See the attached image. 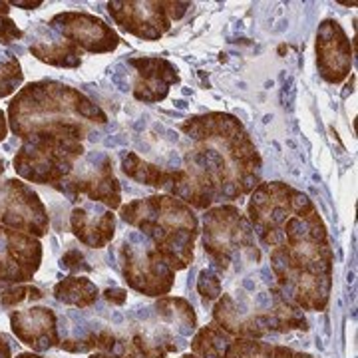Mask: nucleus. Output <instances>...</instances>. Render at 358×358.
<instances>
[{"mask_svg":"<svg viewBox=\"0 0 358 358\" xmlns=\"http://www.w3.org/2000/svg\"><path fill=\"white\" fill-rule=\"evenodd\" d=\"M8 6H10V2H0V14H4V16H6L8 10H10Z\"/></svg>","mask_w":358,"mask_h":358,"instance_id":"35","label":"nucleus"},{"mask_svg":"<svg viewBox=\"0 0 358 358\" xmlns=\"http://www.w3.org/2000/svg\"><path fill=\"white\" fill-rule=\"evenodd\" d=\"M42 261V245L36 237L0 225V285L30 281Z\"/></svg>","mask_w":358,"mask_h":358,"instance_id":"13","label":"nucleus"},{"mask_svg":"<svg viewBox=\"0 0 358 358\" xmlns=\"http://www.w3.org/2000/svg\"><path fill=\"white\" fill-rule=\"evenodd\" d=\"M187 345L176 336L171 329L164 327H138L128 334H117L112 355L117 358H166L169 352H179Z\"/></svg>","mask_w":358,"mask_h":358,"instance_id":"16","label":"nucleus"},{"mask_svg":"<svg viewBox=\"0 0 358 358\" xmlns=\"http://www.w3.org/2000/svg\"><path fill=\"white\" fill-rule=\"evenodd\" d=\"M8 122L14 136L20 140L40 131H66L82 141L92 129L103 126L108 115L82 92L42 80L28 84L16 94L8 106Z\"/></svg>","mask_w":358,"mask_h":358,"instance_id":"2","label":"nucleus"},{"mask_svg":"<svg viewBox=\"0 0 358 358\" xmlns=\"http://www.w3.org/2000/svg\"><path fill=\"white\" fill-rule=\"evenodd\" d=\"M70 201L88 197L92 203H102L108 209L122 207V187L114 176L112 157L102 152H90L80 157L72 173L54 185Z\"/></svg>","mask_w":358,"mask_h":358,"instance_id":"10","label":"nucleus"},{"mask_svg":"<svg viewBox=\"0 0 358 358\" xmlns=\"http://www.w3.org/2000/svg\"><path fill=\"white\" fill-rule=\"evenodd\" d=\"M247 219L268 251L329 241L327 225L307 193L282 181L259 183L249 193Z\"/></svg>","mask_w":358,"mask_h":358,"instance_id":"3","label":"nucleus"},{"mask_svg":"<svg viewBox=\"0 0 358 358\" xmlns=\"http://www.w3.org/2000/svg\"><path fill=\"white\" fill-rule=\"evenodd\" d=\"M50 26L68 42L90 54H108L120 46V36L102 18L88 13H60L50 20Z\"/></svg>","mask_w":358,"mask_h":358,"instance_id":"14","label":"nucleus"},{"mask_svg":"<svg viewBox=\"0 0 358 358\" xmlns=\"http://www.w3.org/2000/svg\"><path fill=\"white\" fill-rule=\"evenodd\" d=\"M13 333L34 350H48L52 346L60 343L58 334V322L56 315L50 308H24V310H14L10 315Z\"/></svg>","mask_w":358,"mask_h":358,"instance_id":"18","label":"nucleus"},{"mask_svg":"<svg viewBox=\"0 0 358 358\" xmlns=\"http://www.w3.org/2000/svg\"><path fill=\"white\" fill-rule=\"evenodd\" d=\"M10 6H24V8H38V6H42V2H20V0L16 2V0H14V2H10Z\"/></svg>","mask_w":358,"mask_h":358,"instance_id":"34","label":"nucleus"},{"mask_svg":"<svg viewBox=\"0 0 358 358\" xmlns=\"http://www.w3.org/2000/svg\"><path fill=\"white\" fill-rule=\"evenodd\" d=\"M54 296L66 305L86 308L98 301L100 289L86 277H66L64 281L54 287Z\"/></svg>","mask_w":358,"mask_h":358,"instance_id":"23","label":"nucleus"},{"mask_svg":"<svg viewBox=\"0 0 358 358\" xmlns=\"http://www.w3.org/2000/svg\"><path fill=\"white\" fill-rule=\"evenodd\" d=\"M189 148L183 164L211 185L217 201H237L261 183L263 159L243 124L229 114L192 115L181 124Z\"/></svg>","mask_w":358,"mask_h":358,"instance_id":"1","label":"nucleus"},{"mask_svg":"<svg viewBox=\"0 0 358 358\" xmlns=\"http://www.w3.org/2000/svg\"><path fill=\"white\" fill-rule=\"evenodd\" d=\"M197 291L203 299V305H211L213 301H217L221 296V279L213 268H205L199 273V281H197Z\"/></svg>","mask_w":358,"mask_h":358,"instance_id":"26","label":"nucleus"},{"mask_svg":"<svg viewBox=\"0 0 358 358\" xmlns=\"http://www.w3.org/2000/svg\"><path fill=\"white\" fill-rule=\"evenodd\" d=\"M275 345L259 338H235L225 358H273Z\"/></svg>","mask_w":358,"mask_h":358,"instance_id":"24","label":"nucleus"},{"mask_svg":"<svg viewBox=\"0 0 358 358\" xmlns=\"http://www.w3.org/2000/svg\"><path fill=\"white\" fill-rule=\"evenodd\" d=\"M30 54L38 58L40 62L58 68H76L82 64V50L76 44L62 36H54L50 30H42L34 38L30 44Z\"/></svg>","mask_w":358,"mask_h":358,"instance_id":"20","label":"nucleus"},{"mask_svg":"<svg viewBox=\"0 0 358 358\" xmlns=\"http://www.w3.org/2000/svg\"><path fill=\"white\" fill-rule=\"evenodd\" d=\"M22 84V70L18 60L4 58L0 62V98H6Z\"/></svg>","mask_w":358,"mask_h":358,"instance_id":"25","label":"nucleus"},{"mask_svg":"<svg viewBox=\"0 0 358 358\" xmlns=\"http://www.w3.org/2000/svg\"><path fill=\"white\" fill-rule=\"evenodd\" d=\"M179 358H197L195 355H183V357H179Z\"/></svg>","mask_w":358,"mask_h":358,"instance_id":"39","label":"nucleus"},{"mask_svg":"<svg viewBox=\"0 0 358 358\" xmlns=\"http://www.w3.org/2000/svg\"><path fill=\"white\" fill-rule=\"evenodd\" d=\"M0 225L38 239L48 233L50 221L38 193L30 185L20 179H4L0 181Z\"/></svg>","mask_w":358,"mask_h":358,"instance_id":"12","label":"nucleus"},{"mask_svg":"<svg viewBox=\"0 0 358 358\" xmlns=\"http://www.w3.org/2000/svg\"><path fill=\"white\" fill-rule=\"evenodd\" d=\"M62 267L68 268V271H90L84 255H82L80 251H76V249L68 251V253L62 257Z\"/></svg>","mask_w":358,"mask_h":358,"instance_id":"29","label":"nucleus"},{"mask_svg":"<svg viewBox=\"0 0 358 358\" xmlns=\"http://www.w3.org/2000/svg\"><path fill=\"white\" fill-rule=\"evenodd\" d=\"M16 358H42L38 355H32V352H24V355H18Z\"/></svg>","mask_w":358,"mask_h":358,"instance_id":"37","label":"nucleus"},{"mask_svg":"<svg viewBox=\"0 0 358 358\" xmlns=\"http://www.w3.org/2000/svg\"><path fill=\"white\" fill-rule=\"evenodd\" d=\"M6 131H8V126H6V117H4V112L0 110V141L6 138Z\"/></svg>","mask_w":358,"mask_h":358,"instance_id":"33","label":"nucleus"},{"mask_svg":"<svg viewBox=\"0 0 358 358\" xmlns=\"http://www.w3.org/2000/svg\"><path fill=\"white\" fill-rule=\"evenodd\" d=\"M235 336L225 333L215 322L195 331L192 338V355L197 358H225Z\"/></svg>","mask_w":358,"mask_h":358,"instance_id":"22","label":"nucleus"},{"mask_svg":"<svg viewBox=\"0 0 358 358\" xmlns=\"http://www.w3.org/2000/svg\"><path fill=\"white\" fill-rule=\"evenodd\" d=\"M213 322L235 338H263L273 333L307 329L303 310L289 305L277 287L271 294H221L213 307Z\"/></svg>","mask_w":358,"mask_h":358,"instance_id":"6","label":"nucleus"},{"mask_svg":"<svg viewBox=\"0 0 358 358\" xmlns=\"http://www.w3.org/2000/svg\"><path fill=\"white\" fill-rule=\"evenodd\" d=\"M317 68L324 82L341 84L352 70V44L336 20H322L317 30Z\"/></svg>","mask_w":358,"mask_h":358,"instance_id":"15","label":"nucleus"},{"mask_svg":"<svg viewBox=\"0 0 358 358\" xmlns=\"http://www.w3.org/2000/svg\"><path fill=\"white\" fill-rule=\"evenodd\" d=\"M42 299V291L36 287H13V289H6L0 293V301L6 305V307H14V305H20L24 301H38Z\"/></svg>","mask_w":358,"mask_h":358,"instance_id":"27","label":"nucleus"},{"mask_svg":"<svg viewBox=\"0 0 358 358\" xmlns=\"http://www.w3.org/2000/svg\"><path fill=\"white\" fill-rule=\"evenodd\" d=\"M86 154L84 143L66 131H40L22 140L14 157V169L32 183L56 185L72 173Z\"/></svg>","mask_w":358,"mask_h":358,"instance_id":"8","label":"nucleus"},{"mask_svg":"<svg viewBox=\"0 0 358 358\" xmlns=\"http://www.w3.org/2000/svg\"><path fill=\"white\" fill-rule=\"evenodd\" d=\"M134 68V98L143 103H157L166 100L169 88L179 84L178 68L164 58H129Z\"/></svg>","mask_w":358,"mask_h":358,"instance_id":"17","label":"nucleus"},{"mask_svg":"<svg viewBox=\"0 0 358 358\" xmlns=\"http://www.w3.org/2000/svg\"><path fill=\"white\" fill-rule=\"evenodd\" d=\"M120 217L140 231L176 273L192 265L199 219L187 203L159 193L122 205Z\"/></svg>","mask_w":358,"mask_h":358,"instance_id":"4","label":"nucleus"},{"mask_svg":"<svg viewBox=\"0 0 358 358\" xmlns=\"http://www.w3.org/2000/svg\"><path fill=\"white\" fill-rule=\"evenodd\" d=\"M4 166H6V164H4V159H0V173L4 171Z\"/></svg>","mask_w":358,"mask_h":358,"instance_id":"38","label":"nucleus"},{"mask_svg":"<svg viewBox=\"0 0 358 358\" xmlns=\"http://www.w3.org/2000/svg\"><path fill=\"white\" fill-rule=\"evenodd\" d=\"M273 358H315L307 355V352H299V350H293V348H287V346L275 345L273 348Z\"/></svg>","mask_w":358,"mask_h":358,"instance_id":"31","label":"nucleus"},{"mask_svg":"<svg viewBox=\"0 0 358 358\" xmlns=\"http://www.w3.org/2000/svg\"><path fill=\"white\" fill-rule=\"evenodd\" d=\"M157 317L166 322L167 329H171L179 336H192L197 331V315L193 310L192 303L181 296H162L155 303Z\"/></svg>","mask_w":358,"mask_h":358,"instance_id":"21","label":"nucleus"},{"mask_svg":"<svg viewBox=\"0 0 358 358\" xmlns=\"http://www.w3.org/2000/svg\"><path fill=\"white\" fill-rule=\"evenodd\" d=\"M192 8L189 2H108V13L124 32L140 40H159Z\"/></svg>","mask_w":358,"mask_h":358,"instance_id":"11","label":"nucleus"},{"mask_svg":"<svg viewBox=\"0 0 358 358\" xmlns=\"http://www.w3.org/2000/svg\"><path fill=\"white\" fill-rule=\"evenodd\" d=\"M103 299H106L108 303H112V305L122 307V305L128 301V291H124V289H106V291H103Z\"/></svg>","mask_w":358,"mask_h":358,"instance_id":"30","label":"nucleus"},{"mask_svg":"<svg viewBox=\"0 0 358 358\" xmlns=\"http://www.w3.org/2000/svg\"><path fill=\"white\" fill-rule=\"evenodd\" d=\"M10 357H13L10 345H8V341L4 338V334H0V358H10Z\"/></svg>","mask_w":358,"mask_h":358,"instance_id":"32","label":"nucleus"},{"mask_svg":"<svg viewBox=\"0 0 358 358\" xmlns=\"http://www.w3.org/2000/svg\"><path fill=\"white\" fill-rule=\"evenodd\" d=\"M22 38V30L8 16L0 14V44H10L14 40Z\"/></svg>","mask_w":358,"mask_h":358,"instance_id":"28","label":"nucleus"},{"mask_svg":"<svg viewBox=\"0 0 358 358\" xmlns=\"http://www.w3.org/2000/svg\"><path fill=\"white\" fill-rule=\"evenodd\" d=\"M90 358H117L114 355H108V352H94Z\"/></svg>","mask_w":358,"mask_h":358,"instance_id":"36","label":"nucleus"},{"mask_svg":"<svg viewBox=\"0 0 358 358\" xmlns=\"http://www.w3.org/2000/svg\"><path fill=\"white\" fill-rule=\"evenodd\" d=\"M275 287L299 310H324L333 291L334 251L331 241H317L268 251Z\"/></svg>","mask_w":358,"mask_h":358,"instance_id":"5","label":"nucleus"},{"mask_svg":"<svg viewBox=\"0 0 358 358\" xmlns=\"http://www.w3.org/2000/svg\"><path fill=\"white\" fill-rule=\"evenodd\" d=\"M122 273L129 289L145 296H166L176 285V271L167 265L152 243L136 233L120 245Z\"/></svg>","mask_w":358,"mask_h":358,"instance_id":"9","label":"nucleus"},{"mask_svg":"<svg viewBox=\"0 0 358 358\" xmlns=\"http://www.w3.org/2000/svg\"><path fill=\"white\" fill-rule=\"evenodd\" d=\"M70 227L78 239L92 249H102L114 239L115 217L112 209L96 203L74 207L70 215Z\"/></svg>","mask_w":358,"mask_h":358,"instance_id":"19","label":"nucleus"},{"mask_svg":"<svg viewBox=\"0 0 358 358\" xmlns=\"http://www.w3.org/2000/svg\"><path fill=\"white\" fill-rule=\"evenodd\" d=\"M199 233L213 271H243L261 263L255 231L237 205L223 203L205 209Z\"/></svg>","mask_w":358,"mask_h":358,"instance_id":"7","label":"nucleus"}]
</instances>
